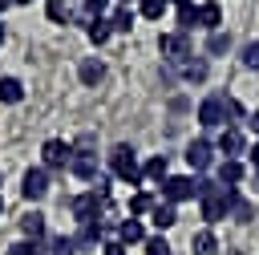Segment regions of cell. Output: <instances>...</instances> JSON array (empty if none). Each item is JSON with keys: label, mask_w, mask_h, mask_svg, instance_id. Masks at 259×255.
Here are the masks:
<instances>
[{"label": "cell", "mask_w": 259, "mask_h": 255, "mask_svg": "<svg viewBox=\"0 0 259 255\" xmlns=\"http://www.w3.org/2000/svg\"><path fill=\"white\" fill-rule=\"evenodd\" d=\"M170 8V0H138V12L146 20H162V12Z\"/></svg>", "instance_id": "27"}, {"label": "cell", "mask_w": 259, "mask_h": 255, "mask_svg": "<svg viewBox=\"0 0 259 255\" xmlns=\"http://www.w3.org/2000/svg\"><path fill=\"white\" fill-rule=\"evenodd\" d=\"M109 28H113V32H130V28H134V12H130V8H113Z\"/></svg>", "instance_id": "28"}, {"label": "cell", "mask_w": 259, "mask_h": 255, "mask_svg": "<svg viewBox=\"0 0 259 255\" xmlns=\"http://www.w3.org/2000/svg\"><path fill=\"white\" fill-rule=\"evenodd\" d=\"M243 65L247 69H259V40H247L243 45Z\"/></svg>", "instance_id": "33"}, {"label": "cell", "mask_w": 259, "mask_h": 255, "mask_svg": "<svg viewBox=\"0 0 259 255\" xmlns=\"http://www.w3.org/2000/svg\"><path fill=\"white\" fill-rule=\"evenodd\" d=\"M186 162H190L194 170H210V166H214V142H210V138H194V142L186 146Z\"/></svg>", "instance_id": "8"}, {"label": "cell", "mask_w": 259, "mask_h": 255, "mask_svg": "<svg viewBox=\"0 0 259 255\" xmlns=\"http://www.w3.org/2000/svg\"><path fill=\"white\" fill-rule=\"evenodd\" d=\"M0 45H4V24H0Z\"/></svg>", "instance_id": "41"}, {"label": "cell", "mask_w": 259, "mask_h": 255, "mask_svg": "<svg viewBox=\"0 0 259 255\" xmlns=\"http://www.w3.org/2000/svg\"><path fill=\"white\" fill-rule=\"evenodd\" d=\"M158 49H162V57H166L170 65H186V61L194 57L186 32H162V36H158Z\"/></svg>", "instance_id": "4"}, {"label": "cell", "mask_w": 259, "mask_h": 255, "mask_svg": "<svg viewBox=\"0 0 259 255\" xmlns=\"http://www.w3.org/2000/svg\"><path fill=\"white\" fill-rule=\"evenodd\" d=\"M117 243H121V247H130V243H146V227H142L138 219H125V223L117 227Z\"/></svg>", "instance_id": "16"}, {"label": "cell", "mask_w": 259, "mask_h": 255, "mask_svg": "<svg viewBox=\"0 0 259 255\" xmlns=\"http://www.w3.org/2000/svg\"><path fill=\"white\" fill-rule=\"evenodd\" d=\"M223 215H227V186H214L210 194H202V219L219 223Z\"/></svg>", "instance_id": "9"}, {"label": "cell", "mask_w": 259, "mask_h": 255, "mask_svg": "<svg viewBox=\"0 0 259 255\" xmlns=\"http://www.w3.org/2000/svg\"><path fill=\"white\" fill-rule=\"evenodd\" d=\"M198 24V4H190V0H178V32H190Z\"/></svg>", "instance_id": "23"}, {"label": "cell", "mask_w": 259, "mask_h": 255, "mask_svg": "<svg viewBox=\"0 0 259 255\" xmlns=\"http://www.w3.org/2000/svg\"><path fill=\"white\" fill-rule=\"evenodd\" d=\"M101 239H105V227H101V223H85L73 243H77V247H93V243H101Z\"/></svg>", "instance_id": "24"}, {"label": "cell", "mask_w": 259, "mask_h": 255, "mask_svg": "<svg viewBox=\"0 0 259 255\" xmlns=\"http://www.w3.org/2000/svg\"><path fill=\"white\" fill-rule=\"evenodd\" d=\"M109 32H113V28H109V20H105V16L85 20V36H89L93 45H105V40H109Z\"/></svg>", "instance_id": "21"}, {"label": "cell", "mask_w": 259, "mask_h": 255, "mask_svg": "<svg viewBox=\"0 0 259 255\" xmlns=\"http://www.w3.org/2000/svg\"><path fill=\"white\" fill-rule=\"evenodd\" d=\"M219 24H223V8H219L214 0L198 4V28H206V32H219Z\"/></svg>", "instance_id": "13"}, {"label": "cell", "mask_w": 259, "mask_h": 255, "mask_svg": "<svg viewBox=\"0 0 259 255\" xmlns=\"http://www.w3.org/2000/svg\"><path fill=\"white\" fill-rule=\"evenodd\" d=\"M81 4H85V16H89V20H93V16H101V12L109 8V0H81Z\"/></svg>", "instance_id": "34"}, {"label": "cell", "mask_w": 259, "mask_h": 255, "mask_svg": "<svg viewBox=\"0 0 259 255\" xmlns=\"http://www.w3.org/2000/svg\"><path fill=\"white\" fill-rule=\"evenodd\" d=\"M255 186H259V170H255Z\"/></svg>", "instance_id": "42"}, {"label": "cell", "mask_w": 259, "mask_h": 255, "mask_svg": "<svg viewBox=\"0 0 259 255\" xmlns=\"http://www.w3.org/2000/svg\"><path fill=\"white\" fill-rule=\"evenodd\" d=\"M65 4H69V0H65Z\"/></svg>", "instance_id": "44"}, {"label": "cell", "mask_w": 259, "mask_h": 255, "mask_svg": "<svg viewBox=\"0 0 259 255\" xmlns=\"http://www.w3.org/2000/svg\"><path fill=\"white\" fill-rule=\"evenodd\" d=\"M101 202H105V194H97V190H85V194H77L73 198V219L85 227V223H97V210H101Z\"/></svg>", "instance_id": "6"}, {"label": "cell", "mask_w": 259, "mask_h": 255, "mask_svg": "<svg viewBox=\"0 0 259 255\" xmlns=\"http://www.w3.org/2000/svg\"><path fill=\"white\" fill-rule=\"evenodd\" d=\"M12 4H32V0H12Z\"/></svg>", "instance_id": "40"}, {"label": "cell", "mask_w": 259, "mask_h": 255, "mask_svg": "<svg viewBox=\"0 0 259 255\" xmlns=\"http://www.w3.org/2000/svg\"><path fill=\"white\" fill-rule=\"evenodd\" d=\"M69 174L73 178H85V182H93L101 170H97V154H93V138L85 134V138H77V146H73V158H69Z\"/></svg>", "instance_id": "2"}, {"label": "cell", "mask_w": 259, "mask_h": 255, "mask_svg": "<svg viewBox=\"0 0 259 255\" xmlns=\"http://www.w3.org/2000/svg\"><path fill=\"white\" fill-rule=\"evenodd\" d=\"M150 219H154V227H158V231H170V227L178 223V210H174L170 202H154V210H150Z\"/></svg>", "instance_id": "18"}, {"label": "cell", "mask_w": 259, "mask_h": 255, "mask_svg": "<svg viewBox=\"0 0 259 255\" xmlns=\"http://www.w3.org/2000/svg\"><path fill=\"white\" fill-rule=\"evenodd\" d=\"M223 117H243V105L235 97H223Z\"/></svg>", "instance_id": "35"}, {"label": "cell", "mask_w": 259, "mask_h": 255, "mask_svg": "<svg viewBox=\"0 0 259 255\" xmlns=\"http://www.w3.org/2000/svg\"><path fill=\"white\" fill-rule=\"evenodd\" d=\"M49 247H53L49 255H77V243H73V235H57Z\"/></svg>", "instance_id": "29"}, {"label": "cell", "mask_w": 259, "mask_h": 255, "mask_svg": "<svg viewBox=\"0 0 259 255\" xmlns=\"http://www.w3.org/2000/svg\"><path fill=\"white\" fill-rule=\"evenodd\" d=\"M105 158H109V174H117V178L130 182V186H142V166H138V150H134V146L117 142Z\"/></svg>", "instance_id": "1"}, {"label": "cell", "mask_w": 259, "mask_h": 255, "mask_svg": "<svg viewBox=\"0 0 259 255\" xmlns=\"http://www.w3.org/2000/svg\"><path fill=\"white\" fill-rule=\"evenodd\" d=\"M247 125H251V130H255V134H259V109H255V113H251V117H247Z\"/></svg>", "instance_id": "38"}, {"label": "cell", "mask_w": 259, "mask_h": 255, "mask_svg": "<svg viewBox=\"0 0 259 255\" xmlns=\"http://www.w3.org/2000/svg\"><path fill=\"white\" fill-rule=\"evenodd\" d=\"M206 73H210V69H206V57H190V61L182 65V77H186L190 85H202V81H206Z\"/></svg>", "instance_id": "22"}, {"label": "cell", "mask_w": 259, "mask_h": 255, "mask_svg": "<svg viewBox=\"0 0 259 255\" xmlns=\"http://www.w3.org/2000/svg\"><path fill=\"white\" fill-rule=\"evenodd\" d=\"M8 255H45V247H40V243H32V239H20V243H12V247H8Z\"/></svg>", "instance_id": "31"}, {"label": "cell", "mask_w": 259, "mask_h": 255, "mask_svg": "<svg viewBox=\"0 0 259 255\" xmlns=\"http://www.w3.org/2000/svg\"><path fill=\"white\" fill-rule=\"evenodd\" d=\"M0 210H4V194H0Z\"/></svg>", "instance_id": "43"}, {"label": "cell", "mask_w": 259, "mask_h": 255, "mask_svg": "<svg viewBox=\"0 0 259 255\" xmlns=\"http://www.w3.org/2000/svg\"><path fill=\"white\" fill-rule=\"evenodd\" d=\"M214 174H219V186H239L247 170H243V162H239V158H227V162H219V166H214Z\"/></svg>", "instance_id": "12"}, {"label": "cell", "mask_w": 259, "mask_h": 255, "mask_svg": "<svg viewBox=\"0 0 259 255\" xmlns=\"http://www.w3.org/2000/svg\"><path fill=\"white\" fill-rule=\"evenodd\" d=\"M198 121H202L206 130L223 125V121H227V117H223V97H206V101L198 105Z\"/></svg>", "instance_id": "11"}, {"label": "cell", "mask_w": 259, "mask_h": 255, "mask_svg": "<svg viewBox=\"0 0 259 255\" xmlns=\"http://www.w3.org/2000/svg\"><path fill=\"white\" fill-rule=\"evenodd\" d=\"M20 231H24V239L40 243V239H45V215H40V210H28V215L20 219Z\"/></svg>", "instance_id": "15"}, {"label": "cell", "mask_w": 259, "mask_h": 255, "mask_svg": "<svg viewBox=\"0 0 259 255\" xmlns=\"http://www.w3.org/2000/svg\"><path fill=\"white\" fill-rule=\"evenodd\" d=\"M166 182L170 178V162H166V154H158V158H150L146 166H142V182Z\"/></svg>", "instance_id": "14"}, {"label": "cell", "mask_w": 259, "mask_h": 255, "mask_svg": "<svg viewBox=\"0 0 259 255\" xmlns=\"http://www.w3.org/2000/svg\"><path fill=\"white\" fill-rule=\"evenodd\" d=\"M101 251H105V255H125V247H121V243H117V239H109V243H105V247H101Z\"/></svg>", "instance_id": "36"}, {"label": "cell", "mask_w": 259, "mask_h": 255, "mask_svg": "<svg viewBox=\"0 0 259 255\" xmlns=\"http://www.w3.org/2000/svg\"><path fill=\"white\" fill-rule=\"evenodd\" d=\"M214 150H223L227 158H239V154L247 150V142H243V134H239L235 125H227V130L219 134V142H214Z\"/></svg>", "instance_id": "10"}, {"label": "cell", "mask_w": 259, "mask_h": 255, "mask_svg": "<svg viewBox=\"0 0 259 255\" xmlns=\"http://www.w3.org/2000/svg\"><path fill=\"white\" fill-rule=\"evenodd\" d=\"M190 251H194V255H219V239H214V231H198V235H190Z\"/></svg>", "instance_id": "20"}, {"label": "cell", "mask_w": 259, "mask_h": 255, "mask_svg": "<svg viewBox=\"0 0 259 255\" xmlns=\"http://www.w3.org/2000/svg\"><path fill=\"white\" fill-rule=\"evenodd\" d=\"M0 101L4 105H20L24 101V85L16 77H0Z\"/></svg>", "instance_id": "19"}, {"label": "cell", "mask_w": 259, "mask_h": 255, "mask_svg": "<svg viewBox=\"0 0 259 255\" xmlns=\"http://www.w3.org/2000/svg\"><path fill=\"white\" fill-rule=\"evenodd\" d=\"M231 49V32H210L206 36V57H223Z\"/></svg>", "instance_id": "26"}, {"label": "cell", "mask_w": 259, "mask_h": 255, "mask_svg": "<svg viewBox=\"0 0 259 255\" xmlns=\"http://www.w3.org/2000/svg\"><path fill=\"white\" fill-rule=\"evenodd\" d=\"M20 194H24L28 202H36V198H45V194H49V170H45V166H32V170H24V182H20Z\"/></svg>", "instance_id": "7"}, {"label": "cell", "mask_w": 259, "mask_h": 255, "mask_svg": "<svg viewBox=\"0 0 259 255\" xmlns=\"http://www.w3.org/2000/svg\"><path fill=\"white\" fill-rule=\"evenodd\" d=\"M146 210H154V198L150 194H134L130 198V215H146Z\"/></svg>", "instance_id": "32"}, {"label": "cell", "mask_w": 259, "mask_h": 255, "mask_svg": "<svg viewBox=\"0 0 259 255\" xmlns=\"http://www.w3.org/2000/svg\"><path fill=\"white\" fill-rule=\"evenodd\" d=\"M4 8H12V0H0V12H4Z\"/></svg>", "instance_id": "39"}, {"label": "cell", "mask_w": 259, "mask_h": 255, "mask_svg": "<svg viewBox=\"0 0 259 255\" xmlns=\"http://www.w3.org/2000/svg\"><path fill=\"white\" fill-rule=\"evenodd\" d=\"M45 16H49L53 24H69V20H73V8H69L65 0H49V8H45Z\"/></svg>", "instance_id": "25"}, {"label": "cell", "mask_w": 259, "mask_h": 255, "mask_svg": "<svg viewBox=\"0 0 259 255\" xmlns=\"http://www.w3.org/2000/svg\"><path fill=\"white\" fill-rule=\"evenodd\" d=\"M142 247H146V255H170V243H166L162 235H146Z\"/></svg>", "instance_id": "30"}, {"label": "cell", "mask_w": 259, "mask_h": 255, "mask_svg": "<svg viewBox=\"0 0 259 255\" xmlns=\"http://www.w3.org/2000/svg\"><path fill=\"white\" fill-rule=\"evenodd\" d=\"M162 198L174 206V202H186V198H202V178H190V174H170L162 182Z\"/></svg>", "instance_id": "3"}, {"label": "cell", "mask_w": 259, "mask_h": 255, "mask_svg": "<svg viewBox=\"0 0 259 255\" xmlns=\"http://www.w3.org/2000/svg\"><path fill=\"white\" fill-rule=\"evenodd\" d=\"M77 73H81V81H85V85H97V81L105 77V61H101V57H85Z\"/></svg>", "instance_id": "17"}, {"label": "cell", "mask_w": 259, "mask_h": 255, "mask_svg": "<svg viewBox=\"0 0 259 255\" xmlns=\"http://www.w3.org/2000/svg\"><path fill=\"white\" fill-rule=\"evenodd\" d=\"M247 154H251V162H255V170H259V138H255V146H251Z\"/></svg>", "instance_id": "37"}, {"label": "cell", "mask_w": 259, "mask_h": 255, "mask_svg": "<svg viewBox=\"0 0 259 255\" xmlns=\"http://www.w3.org/2000/svg\"><path fill=\"white\" fill-rule=\"evenodd\" d=\"M40 158H45V170H69V158H73V146L61 142V138H49L40 146Z\"/></svg>", "instance_id": "5"}]
</instances>
